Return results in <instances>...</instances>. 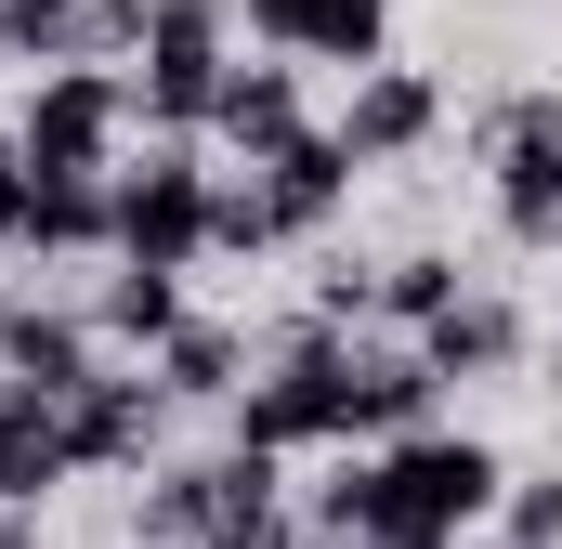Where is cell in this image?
<instances>
[{"instance_id": "obj_24", "label": "cell", "mask_w": 562, "mask_h": 549, "mask_svg": "<svg viewBox=\"0 0 562 549\" xmlns=\"http://www.w3.org/2000/svg\"><path fill=\"white\" fill-rule=\"evenodd\" d=\"M210 549H288V537H210Z\"/></svg>"}, {"instance_id": "obj_9", "label": "cell", "mask_w": 562, "mask_h": 549, "mask_svg": "<svg viewBox=\"0 0 562 549\" xmlns=\"http://www.w3.org/2000/svg\"><path fill=\"white\" fill-rule=\"evenodd\" d=\"M431 119H445V92H431L419 66H367L353 105H340V157H353V170H367V157H406V144H431Z\"/></svg>"}, {"instance_id": "obj_12", "label": "cell", "mask_w": 562, "mask_h": 549, "mask_svg": "<svg viewBox=\"0 0 562 549\" xmlns=\"http://www.w3.org/2000/svg\"><path fill=\"white\" fill-rule=\"evenodd\" d=\"M210 132L236 144L249 170L288 157V144H301V79H288V66H236V79H223V105H210Z\"/></svg>"}, {"instance_id": "obj_8", "label": "cell", "mask_w": 562, "mask_h": 549, "mask_svg": "<svg viewBox=\"0 0 562 549\" xmlns=\"http://www.w3.org/2000/svg\"><path fill=\"white\" fill-rule=\"evenodd\" d=\"M66 471H79L66 406H53V393H26V380H0V511H40Z\"/></svg>"}, {"instance_id": "obj_25", "label": "cell", "mask_w": 562, "mask_h": 549, "mask_svg": "<svg viewBox=\"0 0 562 549\" xmlns=\"http://www.w3.org/2000/svg\"><path fill=\"white\" fill-rule=\"evenodd\" d=\"M0 327H13V301H0Z\"/></svg>"}, {"instance_id": "obj_23", "label": "cell", "mask_w": 562, "mask_h": 549, "mask_svg": "<svg viewBox=\"0 0 562 549\" xmlns=\"http://www.w3.org/2000/svg\"><path fill=\"white\" fill-rule=\"evenodd\" d=\"M0 549H26V511H0Z\"/></svg>"}, {"instance_id": "obj_16", "label": "cell", "mask_w": 562, "mask_h": 549, "mask_svg": "<svg viewBox=\"0 0 562 549\" xmlns=\"http://www.w3.org/2000/svg\"><path fill=\"white\" fill-rule=\"evenodd\" d=\"M0 53H26L40 79L92 66V0H0Z\"/></svg>"}, {"instance_id": "obj_7", "label": "cell", "mask_w": 562, "mask_h": 549, "mask_svg": "<svg viewBox=\"0 0 562 549\" xmlns=\"http://www.w3.org/2000/svg\"><path fill=\"white\" fill-rule=\"evenodd\" d=\"M249 26H262V53H314V66H380V40H393V0H249Z\"/></svg>"}, {"instance_id": "obj_21", "label": "cell", "mask_w": 562, "mask_h": 549, "mask_svg": "<svg viewBox=\"0 0 562 549\" xmlns=\"http://www.w3.org/2000/svg\"><path fill=\"white\" fill-rule=\"evenodd\" d=\"M562 537V471L550 484H524V497H510V549H550Z\"/></svg>"}, {"instance_id": "obj_5", "label": "cell", "mask_w": 562, "mask_h": 549, "mask_svg": "<svg viewBox=\"0 0 562 549\" xmlns=\"http://www.w3.org/2000/svg\"><path fill=\"white\" fill-rule=\"evenodd\" d=\"M105 197H119V262L183 274L210 249V170H196V157H144L132 183H105Z\"/></svg>"}, {"instance_id": "obj_17", "label": "cell", "mask_w": 562, "mask_h": 549, "mask_svg": "<svg viewBox=\"0 0 562 549\" xmlns=\"http://www.w3.org/2000/svg\"><path fill=\"white\" fill-rule=\"evenodd\" d=\"M105 340H183V274H144V262H119V288H105Z\"/></svg>"}, {"instance_id": "obj_22", "label": "cell", "mask_w": 562, "mask_h": 549, "mask_svg": "<svg viewBox=\"0 0 562 549\" xmlns=\"http://www.w3.org/2000/svg\"><path fill=\"white\" fill-rule=\"evenodd\" d=\"M0 236H26V157H13V132H0Z\"/></svg>"}, {"instance_id": "obj_3", "label": "cell", "mask_w": 562, "mask_h": 549, "mask_svg": "<svg viewBox=\"0 0 562 549\" xmlns=\"http://www.w3.org/2000/svg\"><path fill=\"white\" fill-rule=\"evenodd\" d=\"M223 13H236V0H144V79H132V105L157 119V132H210V105H223V79H236Z\"/></svg>"}, {"instance_id": "obj_20", "label": "cell", "mask_w": 562, "mask_h": 549, "mask_svg": "<svg viewBox=\"0 0 562 549\" xmlns=\"http://www.w3.org/2000/svg\"><path fill=\"white\" fill-rule=\"evenodd\" d=\"M210 249H276V223H262V183H210Z\"/></svg>"}, {"instance_id": "obj_18", "label": "cell", "mask_w": 562, "mask_h": 549, "mask_svg": "<svg viewBox=\"0 0 562 549\" xmlns=\"http://www.w3.org/2000/svg\"><path fill=\"white\" fill-rule=\"evenodd\" d=\"M157 393H236V340H223V327H183V340L157 354Z\"/></svg>"}, {"instance_id": "obj_2", "label": "cell", "mask_w": 562, "mask_h": 549, "mask_svg": "<svg viewBox=\"0 0 562 549\" xmlns=\"http://www.w3.org/2000/svg\"><path fill=\"white\" fill-rule=\"evenodd\" d=\"M119 119H132V79H119V66H53V79L26 92V119H13L26 183H105Z\"/></svg>"}, {"instance_id": "obj_10", "label": "cell", "mask_w": 562, "mask_h": 549, "mask_svg": "<svg viewBox=\"0 0 562 549\" xmlns=\"http://www.w3.org/2000/svg\"><path fill=\"white\" fill-rule=\"evenodd\" d=\"M340 197H353V157H340V132H301L288 157H262V223H276V236H314Z\"/></svg>"}, {"instance_id": "obj_13", "label": "cell", "mask_w": 562, "mask_h": 549, "mask_svg": "<svg viewBox=\"0 0 562 549\" xmlns=\"http://www.w3.org/2000/svg\"><path fill=\"white\" fill-rule=\"evenodd\" d=\"M157 380H92V393H66V445H79V471H119L144 458V432H157Z\"/></svg>"}, {"instance_id": "obj_11", "label": "cell", "mask_w": 562, "mask_h": 549, "mask_svg": "<svg viewBox=\"0 0 562 549\" xmlns=\"http://www.w3.org/2000/svg\"><path fill=\"white\" fill-rule=\"evenodd\" d=\"M510 354H524V314H510V301H471V288L419 327V367H431V380H497Z\"/></svg>"}, {"instance_id": "obj_15", "label": "cell", "mask_w": 562, "mask_h": 549, "mask_svg": "<svg viewBox=\"0 0 562 549\" xmlns=\"http://www.w3.org/2000/svg\"><path fill=\"white\" fill-rule=\"evenodd\" d=\"M26 249H119V197L105 183H26Z\"/></svg>"}, {"instance_id": "obj_1", "label": "cell", "mask_w": 562, "mask_h": 549, "mask_svg": "<svg viewBox=\"0 0 562 549\" xmlns=\"http://www.w3.org/2000/svg\"><path fill=\"white\" fill-rule=\"evenodd\" d=\"M471 511H497V458L471 432H406V445H380L367 471L327 484L340 549H458Z\"/></svg>"}, {"instance_id": "obj_4", "label": "cell", "mask_w": 562, "mask_h": 549, "mask_svg": "<svg viewBox=\"0 0 562 549\" xmlns=\"http://www.w3.org/2000/svg\"><path fill=\"white\" fill-rule=\"evenodd\" d=\"M327 432H353V354H340L327 327H301L276 380L236 393V445H249V458H288V445H327Z\"/></svg>"}, {"instance_id": "obj_6", "label": "cell", "mask_w": 562, "mask_h": 549, "mask_svg": "<svg viewBox=\"0 0 562 549\" xmlns=\"http://www.w3.org/2000/svg\"><path fill=\"white\" fill-rule=\"evenodd\" d=\"M497 223L524 249H562V105L550 92H524L497 119Z\"/></svg>"}, {"instance_id": "obj_14", "label": "cell", "mask_w": 562, "mask_h": 549, "mask_svg": "<svg viewBox=\"0 0 562 549\" xmlns=\"http://www.w3.org/2000/svg\"><path fill=\"white\" fill-rule=\"evenodd\" d=\"M0 367H13L26 393H53V406L105 380V367H92V327H79V314H13V327H0Z\"/></svg>"}, {"instance_id": "obj_19", "label": "cell", "mask_w": 562, "mask_h": 549, "mask_svg": "<svg viewBox=\"0 0 562 549\" xmlns=\"http://www.w3.org/2000/svg\"><path fill=\"white\" fill-rule=\"evenodd\" d=\"M445 301H458V262H431V249H419V262H393V274H380V314H406V327H431Z\"/></svg>"}]
</instances>
